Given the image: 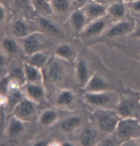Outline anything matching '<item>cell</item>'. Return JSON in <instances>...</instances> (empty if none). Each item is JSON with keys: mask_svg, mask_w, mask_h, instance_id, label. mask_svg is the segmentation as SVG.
I'll return each mask as SVG.
<instances>
[{"mask_svg": "<svg viewBox=\"0 0 140 146\" xmlns=\"http://www.w3.org/2000/svg\"><path fill=\"white\" fill-rule=\"evenodd\" d=\"M117 144L121 145L140 137V122L137 118H121L112 133Z\"/></svg>", "mask_w": 140, "mask_h": 146, "instance_id": "6da1fadb", "label": "cell"}, {"mask_svg": "<svg viewBox=\"0 0 140 146\" xmlns=\"http://www.w3.org/2000/svg\"><path fill=\"white\" fill-rule=\"evenodd\" d=\"M90 117L96 127L105 133H113L121 119L115 108H96Z\"/></svg>", "mask_w": 140, "mask_h": 146, "instance_id": "7a4b0ae2", "label": "cell"}, {"mask_svg": "<svg viewBox=\"0 0 140 146\" xmlns=\"http://www.w3.org/2000/svg\"><path fill=\"white\" fill-rule=\"evenodd\" d=\"M84 100L94 108H116L120 96L112 90L88 92L84 94Z\"/></svg>", "mask_w": 140, "mask_h": 146, "instance_id": "3957f363", "label": "cell"}, {"mask_svg": "<svg viewBox=\"0 0 140 146\" xmlns=\"http://www.w3.org/2000/svg\"><path fill=\"white\" fill-rule=\"evenodd\" d=\"M115 110L121 118H137L140 116V94H126L120 96Z\"/></svg>", "mask_w": 140, "mask_h": 146, "instance_id": "277c9868", "label": "cell"}, {"mask_svg": "<svg viewBox=\"0 0 140 146\" xmlns=\"http://www.w3.org/2000/svg\"><path fill=\"white\" fill-rule=\"evenodd\" d=\"M18 42L23 50L24 55L30 56V55H33L37 52L44 51L47 40L43 33L39 32V31H35L24 38L18 39Z\"/></svg>", "mask_w": 140, "mask_h": 146, "instance_id": "5b68a950", "label": "cell"}, {"mask_svg": "<svg viewBox=\"0 0 140 146\" xmlns=\"http://www.w3.org/2000/svg\"><path fill=\"white\" fill-rule=\"evenodd\" d=\"M110 18L107 15L102 18L88 22L83 32L80 34L81 39L84 42H88L90 40H94L96 38H100V36H104L106 30L108 29V22Z\"/></svg>", "mask_w": 140, "mask_h": 146, "instance_id": "8992f818", "label": "cell"}, {"mask_svg": "<svg viewBox=\"0 0 140 146\" xmlns=\"http://www.w3.org/2000/svg\"><path fill=\"white\" fill-rule=\"evenodd\" d=\"M136 22L130 21V20H118L111 26L108 27L106 32L104 33V36L106 38H117V37L130 36L133 33Z\"/></svg>", "mask_w": 140, "mask_h": 146, "instance_id": "52a82bcc", "label": "cell"}, {"mask_svg": "<svg viewBox=\"0 0 140 146\" xmlns=\"http://www.w3.org/2000/svg\"><path fill=\"white\" fill-rule=\"evenodd\" d=\"M58 57L55 56V58L50 59L49 63L44 68V76L45 79L48 80V82L52 84H56L61 82L65 77V68L62 65Z\"/></svg>", "mask_w": 140, "mask_h": 146, "instance_id": "ba28073f", "label": "cell"}, {"mask_svg": "<svg viewBox=\"0 0 140 146\" xmlns=\"http://www.w3.org/2000/svg\"><path fill=\"white\" fill-rule=\"evenodd\" d=\"M36 106L37 104H35L34 102H32L27 98H24L14 108L12 112H13L14 116L18 117L19 119L27 123L34 117L35 113H36Z\"/></svg>", "mask_w": 140, "mask_h": 146, "instance_id": "9c48e42d", "label": "cell"}, {"mask_svg": "<svg viewBox=\"0 0 140 146\" xmlns=\"http://www.w3.org/2000/svg\"><path fill=\"white\" fill-rule=\"evenodd\" d=\"M10 28H11L13 36L17 39L24 38V37L30 35L31 33L38 31L36 30L37 27L34 24L31 23L30 21H27L26 19H23V18H16V19L12 20Z\"/></svg>", "mask_w": 140, "mask_h": 146, "instance_id": "30bf717a", "label": "cell"}, {"mask_svg": "<svg viewBox=\"0 0 140 146\" xmlns=\"http://www.w3.org/2000/svg\"><path fill=\"white\" fill-rule=\"evenodd\" d=\"M1 51L2 54H4L9 59H18L21 57L22 54H24L18 40L16 41L11 37L7 36H4L2 38Z\"/></svg>", "mask_w": 140, "mask_h": 146, "instance_id": "8fae6325", "label": "cell"}, {"mask_svg": "<svg viewBox=\"0 0 140 146\" xmlns=\"http://www.w3.org/2000/svg\"><path fill=\"white\" fill-rule=\"evenodd\" d=\"M22 88H23L25 98L31 100L37 104H40L46 98V92H45L44 85L26 83Z\"/></svg>", "mask_w": 140, "mask_h": 146, "instance_id": "7c38bea8", "label": "cell"}, {"mask_svg": "<svg viewBox=\"0 0 140 146\" xmlns=\"http://www.w3.org/2000/svg\"><path fill=\"white\" fill-rule=\"evenodd\" d=\"M68 22H69L71 28H73V30L80 35L88 24L90 20L86 17L83 8H78L72 12V14L69 16Z\"/></svg>", "mask_w": 140, "mask_h": 146, "instance_id": "4fadbf2b", "label": "cell"}, {"mask_svg": "<svg viewBox=\"0 0 140 146\" xmlns=\"http://www.w3.org/2000/svg\"><path fill=\"white\" fill-rule=\"evenodd\" d=\"M83 10L90 22L92 20L100 19V18L106 16L107 5H104V4L98 3V2L94 1V0H92V1H90L84 6Z\"/></svg>", "mask_w": 140, "mask_h": 146, "instance_id": "5bb4252c", "label": "cell"}, {"mask_svg": "<svg viewBox=\"0 0 140 146\" xmlns=\"http://www.w3.org/2000/svg\"><path fill=\"white\" fill-rule=\"evenodd\" d=\"M84 90V92H104V90H109L110 88L108 83L106 82V80L100 74L94 73L90 78V80L86 83Z\"/></svg>", "mask_w": 140, "mask_h": 146, "instance_id": "9a60e30c", "label": "cell"}, {"mask_svg": "<svg viewBox=\"0 0 140 146\" xmlns=\"http://www.w3.org/2000/svg\"><path fill=\"white\" fill-rule=\"evenodd\" d=\"M24 73H25L26 83L30 84H38V85H44L45 76L44 72L40 68H37L31 64L24 62L23 63Z\"/></svg>", "mask_w": 140, "mask_h": 146, "instance_id": "2e32d148", "label": "cell"}, {"mask_svg": "<svg viewBox=\"0 0 140 146\" xmlns=\"http://www.w3.org/2000/svg\"><path fill=\"white\" fill-rule=\"evenodd\" d=\"M76 80H77V84L80 88H84L86 83L88 82L90 78L92 77L90 74V68L86 63V61L84 58L80 57L77 60L76 63Z\"/></svg>", "mask_w": 140, "mask_h": 146, "instance_id": "e0dca14e", "label": "cell"}, {"mask_svg": "<svg viewBox=\"0 0 140 146\" xmlns=\"http://www.w3.org/2000/svg\"><path fill=\"white\" fill-rule=\"evenodd\" d=\"M25 123H26L25 121L12 115L9 118V120H7V123H6V126L3 133H5L6 136L9 137V138H16V137L19 136L24 131V129H25Z\"/></svg>", "mask_w": 140, "mask_h": 146, "instance_id": "ac0fdd59", "label": "cell"}, {"mask_svg": "<svg viewBox=\"0 0 140 146\" xmlns=\"http://www.w3.org/2000/svg\"><path fill=\"white\" fill-rule=\"evenodd\" d=\"M7 74L11 78V84L16 87L23 88L26 84L25 73H24L23 65L20 67L18 65H11L7 71Z\"/></svg>", "mask_w": 140, "mask_h": 146, "instance_id": "d6986e66", "label": "cell"}, {"mask_svg": "<svg viewBox=\"0 0 140 146\" xmlns=\"http://www.w3.org/2000/svg\"><path fill=\"white\" fill-rule=\"evenodd\" d=\"M127 7L125 6V3L123 1H113L110 4L107 5V11H106V15L112 20L118 21V20H122V18L126 14Z\"/></svg>", "mask_w": 140, "mask_h": 146, "instance_id": "ffe728a7", "label": "cell"}, {"mask_svg": "<svg viewBox=\"0 0 140 146\" xmlns=\"http://www.w3.org/2000/svg\"><path fill=\"white\" fill-rule=\"evenodd\" d=\"M59 120V113L55 108H47L43 110L39 116V123L42 126L50 127L53 126Z\"/></svg>", "mask_w": 140, "mask_h": 146, "instance_id": "44dd1931", "label": "cell"}, {"mask_svg": "<svg viewBox=\"0 0 140 146\" xmlns=\"http://www.w3.org/2000/svg\"><path fill=\"white\" fill-rule=\"evenodd\" d=\"M75 92L71 90H62L56 96V104L59 108H69L75 102Z\"/></svg>", "mask_w": 140, "mask_h": 146, "instance_id": "7402d4cb", "label": "cell"}, {"mask_svg": "<svg viewBox=\"0 0 140 146\" xmlns=\"http://www.w3.org/2000/svg\"><path fill=\"white\" fill-rule=\"evenodd\" d=\"M79 141L82 145L84 146H90L98 144V134L96 130L90 127H86L82 131L81 135L79 137Z\"/></svg>", "mask_w": 140, "mask_h": 146, "instance_id": "603a6c76", "label": "cell"}, {"mask_svg": "<svg viewBox=\"0 0 140 146\" xmlns=\"http://www.w3.org/2000/svg\"><path fill=\"white\" fill-rule=\"evenodd\" d=\"M49 61H50V58H49L48 54L45 53L44 51H40V52H37L33 55H30V56H26L25 62L37 68L44 70V68L47 66Z\"/></svg>", "mask_w": 140, "mask_h": 146, "instance_id": "cb8c5ba5", "label": "cell"}, {"mask_svg": "<svg viewBox=\"0 0 140 146\" xmlns=\"http://www.w3.org/2000/svg\"><path fill=\"white\" fill-rule=\"evenodd\" d=\"M34 12H37L41 16H51L54 14L51 6V2L48 0H31Z\"/></svg>", "mask_w": 140, "mask_h": 146, "instance_id": "d4e9b609", "label": "cell"}, {"mask_svg": "<svg viewBox=\"0 0 140 146\" xmlns=\"http://www.w3.org/2000/svg\"><path fill=\"white\" fill-rule=\"evenodd\" d=\"M37 25L38 28L41 29L43 32L50 35H59L60 29L53 23L51 20H49L46 16H39L37 19Z\"/></svg>", "mask_w": 140, "mask_h": 146, "instance_id": "484cf974", "label": "cell"}, {"mask_svg": "<svg viewBox=\"0 0 140 146\" xmlns=\"http://www.w3.org/2000/svg\"><path fill=\"white\" fill-rule=\"evenodd\" d=\"M55 56L65 62H72L75 59V51L70 45L62 44L55 51Z\"/></svg>", "mask_w": 140, "mask_h": 146, "instance_id": "4316f807", "label": "cell"}, {"mask_svg": "<svg viewBox=\"0 0 140 146\" xmlns=\"http://www.w3.org/2000/svg\"><path fill=\"white\" fill-rule=\"evenodd\" d=\"M82 123V117L78 115L70 116L68 118L64 119L61 123V127L63 130L67 131V132H71L78 128Z\"/></svg>", "mask_w": 140, "mask_h": 146, "instance_id": "83f0119b", "label": "cell"}, {"mask_svg": "<svg viewBox=\"0 0 140 146\" xmlns=\"http://www.w3.org/2000/svg\"><path fill=\"white\" fill-rule=\"evenodd\" d=\"M72 2L70 0H52L51 6L54 14H63L68 11Z\"/></svg>", "mask_w": 140, "mask_h": 146, "instance_id": "f1b7e54d", "label": "cell"}, {"mask_svg": "<svg viewBox=\"0 0 140 146\" xmlns=\"http://www.w3.org/2000/svg\"><path fill=\"white\" fill-rule=\"evenodd\" d=\"M13 5L17 10L24 13H28L30 11H34L31 0H12Z\"/></svg>", "mask_w": 140, "mask_h": 146, "instance_id": "f546056e", "label": "cell"}, {"mask_svg": "<svg viewBox=\"0 0 140 146\" xmlns=\"http://www.w3.org/2000/svg\"><path fill=\"white\" fill-rule=\"evenodd\" d=\"M128 9L130 13L134 16L136 19L140 20V0H135L128 4Z\"/></svg>", "mask_w": 140, "mask_h": 146, "instance_id": "4dcf8cb0", "label": "cell"}, {"mask_svg": "<svg viewBox=\"0 0 140 146\" xmlns=\"http://www.w3.org/2000/svg\"><path fill=\"white\" fill-rule=\"evenodd\" d=\"M98 145H118L116 143V141L114 140V138H106V139H104V140H102L100 142H98Z\"/></svg>", "mask_w": 140, "mask_h": 146, "instance_id": "1f68e13d", "label": "cell"}, {"mask_svg": "<svg viewBox=\"0 0 140 146\" xmlns=\"http://www.w3.org/2000/svg\"><path fill=\"white\" fill-rule=\"evenodd\" d=\"M90 1H92V0H75L72 4L74 6H76V9H78V8H83Z\"/></svg>", "mask_w": 140, "mask_h": 146, "instance_id": "d6a6232c", "label": "cell"}, {"mask_svg": "<svg viewBox=\"0 0 140 146\" xmlns=\"http://www.w3.org/2000/svg\"><path fill=\"white\" fill-rule=\"evenodd\" d=\"M130 36L134 37V38L140 39V20L136 23V27H135L134 31H133V33L130 35Z\"/></svg>", "mask_w": 140, "mask_h": 146, "instance_id": "836d02e7", "label": "cell"}, {"mask_svg": "<svg viewBox=\"0 0 140 146\" xmlns=\"http://www.w3.org/2000/svg\"><path fill=\"white\" fill-rule=\"evenodd\" d=\"M0 13H1V22L3 23L5 21V17H6V8L5 5H3V4L0 5Z\"/></svg>", "mask_w": 140, "mask_h": 146, "instance_id": "e575fe53", "label": "cell"}, {"mask_svg": "<svg viewBox=\"0 0 140 146\" xmlns=\"http://www.w3.org/2000/svg\"><path fill=\"white\" fill-rule=\"evenodd\" d=\"M94 1L98 2V3H102V4H104V5H108L112 2V0H94Z\"/></svg>", "mask_w": 140, "mask_h": 146, "instance_id": "d590c367", "label": "cell"}, {"mask_svg": "<svg viewBox=\"0 0 140 146\" xmlns=\"http://www.w3.org/2000/svg\"><path fill=\"white\" fill-rule=\"evenodd\" d=\"M124 3H127V4H129V3H131V2H133V1H135V0H122Z\"/></svg>", "mask_w": 140, "mask_h": 146, "instance_id": "8d00e7d4", "label": "cell"}, {"mask_svg": "<svg viewBox=\"0 0 140 146\" xmlns=\"http://www.w3.org/2000/svg\"><path fill=\"white\" fill-rule=\"evenodd\" d=\"M70 1H71V2H72V3H73V2H74V1H75V0H70Z\"/></svg>", "mask_w": 140, "mask_h": 146, "instance_id": "74e56055", "label": "cell"}, {"mask_svg": "<svg viewBox=\"0 0 140 146\" xmlns=\"http://www.w3.org/2000/svg\"><path fill=\"white\" fill-rule=\"evenodd\" d=\"M48 1H49V2H51V1H52V0H48Z\"/></svg>", "mask_w": 140, "mask_h": 146, "instance_id": "f35d334b", "label": "cell"}, {"mask_svg": "<svg viewBox=\"0 0 140 146\" xmlns=\"http://www.w3.org/2000/svg\"><path fill=\"white\" fill-rule=\"evenodd\" d=\"M138 140H139V142H140V137H139V138H138Z\"/></svg>", "mask_w": 140, "mask_h": 146, "instance_id": "ab89813d", "label": "cell"}]
</instances>
